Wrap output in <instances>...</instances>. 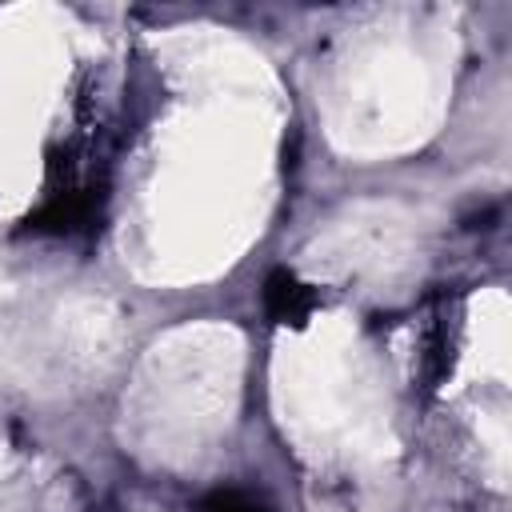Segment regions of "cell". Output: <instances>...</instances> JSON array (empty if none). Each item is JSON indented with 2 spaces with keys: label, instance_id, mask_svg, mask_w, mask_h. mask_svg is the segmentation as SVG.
I'll list each match as a JSON object with an SVG mask.
<instances>
[{
  "label": "cell",
  "instance_id": "obj_1",
  "mask_svg": "<svg viewBox=\"0 0 512 512\" xmlns=\"http://www.w3.org/2000/svg\"><path fill=\"white\" fill-rule=\"evenodd\" d=\"M268 308H272L280 320H300V316L312 308V296H308V288H304L296 276L276 272V276L268 280Z\"/></svg>",
  "mask_w": 512,
  "mask_h": 512
},
{
  "label": "cell",
  "instance_id": "obj_2",
  "mask_svg": "<svg viewBox=\"0 0 512 512\" xmlns=\"http://www.w3.org/2000/svg\"><path fill=\"white\" fill-rule=\"evenodd\" d=\"M200 512H264L256 500H248V496H240V492H216Z\"/></svg>",
  "mask_w": 512,
  "mask_h": 512
}]
</instances>
